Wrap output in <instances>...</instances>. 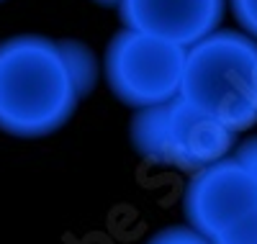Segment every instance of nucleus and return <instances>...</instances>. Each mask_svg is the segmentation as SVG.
Segmentation results:
<instances>
[{"mask_svg": "<svg viewBox=\"0 0 257 244\" xmlns=\"http://www.w3.org/2000/svg\"><path fill=\"white\" fill-rule=\"evenodd\" d=\"M62 47V54H64V62L70 67V75L77 85L80 95L85 98L93 87H95V80H98V59L93 54L90 47H85L82 41H72V39H62L59 41Z\"/></svg>", "mask_w": 257, "mask_h": 244, "instance_id": "obj_7", "label": "nucleus"}, {"mask_svg": "<svg viewBox=\"0 0 257 244\" xmlns=\"http://www.w3.org/2000/svg\"><path fill=\"white\" fill-rule=\"evenodd\" d=\"M147 244H213V239L196 231L193 226H167L157 231Z\"/></svg>", "mask_w": 257, "mask_h": 244, "instance_id": "obj_9", "label": "nucleus"}, {"mask_svg": "<svg viewBox=\"0 0 257 244\" xmlns=\"http://www.w3.org/2000/svg\"><path fill=\"white\" fill-rule=\"evenodd\" d=\"M128 137L144 160L193 175L229 157L237 134L178 95L167 103L134 110Z\"/></svg>", "mask_w": 257, "mask_h": 244, "instance_id": "obj_3", "label": "nucleus"}, {"mask_svg": "<svg viewBox=\"0 0 257 244\" xmlns=\"http://www.w3.org/2000/svg\"><path fill=\"white\" fill-rule=\"evenodd\" d=\"M231 13L244 34L257 39V0H229Z\"/></svg>", "mask_w": 257, "mask_h": 244, "instance_id": "obj_10", "label": "nucleus"}, {"mask_svg": "<svg viewBox=\"0 0 257 244\" xmlns=\"http://www.w3.org/2000/svg\"><path fill=\"white\" fill-rule=\"evenodd\" d=\"M185 47L160 36L123 29L103 57V75L111 93L128 108L160 105L180 95L185 72Z\"/></svg>", "mask_w": 257, "mask_h": 244, "instance_id": "obj_4", "label": "nucleus"}, {"mask_svg": "<svg viewBox=\"0 0 257 244\" xmlns=\"http://www.w3.org/2000/svg\"><path fill=\"white\" fill-rule=\"evenodd\" d=\"M229 0H121L123 29L160 36L190 49L219 29Z\"/></svg>", "mask_w": 257, "mask_h": 244, "instance_id": "obj_6", "label": "nucleus"}, {"mask_svg": "<svg viewBox=\"0 0 257 244\" xmlns=\"http://www.w3.org/2000/svg\"><path fill=\"white\" fill-rule=\"evenodd\" d=\"M257 206V183L231 157H224L193 172L183 195L188 226L216 239L231 224Z\"/></svg>", "mask_w": 257, "mask_h": 244, "instance_id": "obj_5", "label": "nucleus"}, {"mask_svg": "<svg viewBox=\"0 0 257 244\" xmlns=\"http://www.w3.org/2000/svg\"><path fill=\"white\" fill-rule=\"evenodd\" d=\"M0 3H3V0H0Z\"/></svg>", "mask_w": 257, "mask_h": 244, "instance_id": "obj_13", "label": "nucleus"}, {"mask_svg": "<svg viewBox=\"0 0 257 244\" xmlns=\"http://www.w3.org/2000/svg\"><path fill=\"white\" fill-rule=\"evenodd\" d=\"M231 157L237 160V162L252 175V180L257 183V137H249V139H244L242 144H237V147H234Z\"/></svg>", "mask_w": 257, "mask_h": 244, "instance_id": "obj_11", "label": "nucleus"}, {"mask_svg": "<svg viewBox=\"0 0 257 244\" xmlns=\"http://www.w3.org/2000/svg\"><path fill=\"white\" fill-rule=\"evenodd\" d=\"M93 3H98V6H105V8H111V6H121V0H93Z\"/></svg>", "mask_w": 257, "mask_h": 244, "instance_id": "obj_12", "label": "nucleus"}, {"mask_svg": "<svg viewBox=\"0 0 257 244\" xmlns=\"http://www.w3.org/2000/svg\"><path fill=\"white\" fill-rule=\"evenodd\" d=\"M213 244H257V206L249 208L237 224L221 231L213 239Z\"/></svg>", "mask_w": 257, "mask_h": 244, "instance_id": "obj_8", "label": "nucleus"}, {"mask_svg": "<svg viewBox=\"0 0 257 244\" xmlns=\"http://www.w3.org/2000/svg\"><path fill=\"white\" fill-rule=\"evenodd\" d=\"M180 95L234 134L257 126V39L216 29L185 52Z\"/></svg>", "mask_w": 257, "mask_h": 244, "instance_id": "obj_2", "label": "nucleus"}, {"mask_svg": "<svg viewBox=\"0 0 257 244\" xmlns=\"http://www.w3.org/2000/svg\"><path fill=\"white\" fill-rule=\"evenodd\" d=\"M80 100L57 39L21 34L0 41V131L21 139L54 134Z\"/></svg>", "mask_w": 257, "mask_h": 244, "instance_id": "obj_1", "label": "nucleus"}]
</instances>
